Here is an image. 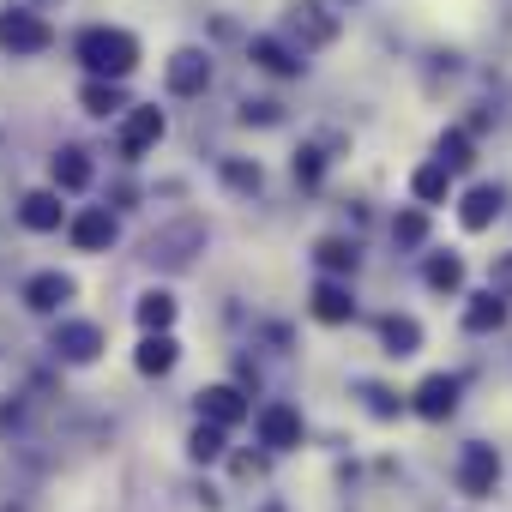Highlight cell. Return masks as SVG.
I'll return each mask as SVG.
<instances>
[{
    "mask_svg": "<svg viewBox=\"0 0 512 512\" xmlns=\"http://www.w3.org/2000/svg\"><path fill=\"white\" fill-rule=\"evenodd\" d=\"M290 31L302 37V55H308V49H320V43L338 37V19L320 7V0H296V7H290Z\"/></svg>",
    "mask_w": 512,
    "mask_h": 512,
    "instance_id": "cell-6",
    "label": "cell"
},
{
    "mask_svg": "<svg viewBox=\"0 0 512 512\" xmlns=\"http://www.w3.org/2000/svg\"><path fill=\"white\" fill-rule=\"evenodd\" d=\"M314 260H320L326 272H356V241H344V235H326V241L314 247Z\"/></svg>",
    "mask_w": 512,
    "mask_h": 512,
    "instance_id": "cell-26",
    "label": "cell"
},
{
    "mask_svg": "<svg viewBox=\"0 0 512 512\" xmlns=\"http://www.w3.org/2000/svg\"><path fill=\"white\" fill-rule=\"evenodd\" d=\"M61 302H73V278H61V272H37V278L25 284V308H37V314H55Z\"/></svg>",
    "mask_w": 512,
    "mask_h": 512,
    "instance_id": "cell-15",
    "label": "cell"
},
{
    "mask_svg": "<svg viewBox=\"0 0 512 512\" xmlns=\"http://www.w3.org/2000/svg\"><path fill=\"white\" fill-rule=\"evenodd\" d=\"M320 175H326V157H320L314 145H302V151H296V181H302V187H320Z\"/></svg>",
    "mask_w": 512,
    "mask_h": 512,
    "instance_id": "cell-30",
    "label": "cell"
},
{
    "mask_svg": "<svg viewBox=\"0 0 512 512\" xmlns=\"http://www.w3.org/2000/svg\"><path fill=\"white\" fill-rule=\"evenodd\" d=\"M500 217V187H470L464 199H458V223L476 235V229H488Z\"/></svg>",
    "mask_w": 512,
    "mask_h": 512,
    "instance_id": "cell-16",
    "label": "cell"
},
{
    "mask_svg": "<svg viewBox=\"0 0 512 512\" xmlns=\"http://www.w3.org/2000/svg\"><path fill=\"white\" fill-rule=\"evenodd\" d=\"M223 181H229L235 193H260V181H266V175H260V163H241V157H229V163H223Z\"/></svg>",
    "mask_w": 512,
    "mask_h": 512,
    "instance_id": "cell-29",
    "label": "cell"
},
{
    "mask_svg": "<svg viewBox=\"0 0 512 512\" xmlns=\"http://www.w3.org/2000/svg\"><path fill=\"white\" fill-rule=\"evenodd\" d=\"M199 416L217 422V428H235V422H247V398L235 386H205L199 392Z\"/></svg>",
    "mask_w": 512,
    "mask_h": 512,
    "instance_id": "cell-10",
    "label": "cell"
},
{
    "mask_svg": "<svg viewBox=\"0 0 512 512\" xmlns=\"http://www.w3.org/2000/svg\"><path fill=\"white\" fill-rule=\"evenodd\" d=\"M253 67L272 73V79H296L302 73V55L290 43H278V37H253Z\"/></svg>",
    "mask_w": 512,
    "mask_h": 512,
    "instance_id": "cell-13",
    "label": "cell"
},
{
    "mask_svg": "<svg viewBox=\"0 0 512 512\" xmlns=\"http://www.w3.org/2000/svg\"><path fill=\"white\" fill-rule=\"evenodd\" d=\"M241 121H278V103H247Z\"/></svg>",
    "mask_w": 512,
    "mask_h": 512,
    "instance_id": "cell-32",
    "label": "cell"
},
{
    "mask_svg": "<svg viewBox=\"0 0 512 512\" xmlns=\"http://www.w3.org/2000/svg\"><path fill=\"white\" fill-rule=\"evenodd\" d=\"M494 482H500V458H494V446H464V458H458V488H464L470 500H488Z\"/></svg>",
    "mask_w": 512,
    "mask_h": 512,
    "instance_id": "cell-5",
    "label": "cell"
},
{
    "mask_svg": "<svg viewBox=\"0 0 512 512\" xmlns=\"http://www.w3.org/2000/svg\"><path fill=\"white\" fill-rule=\"evenodd\" d=\"M97 350H103V332L91 320H67L55 332V356H67V362H97Z\"/></svg>",
    "mask_w": 512,
    "mask_h": 512,
    "instance_id": "cell-9",
    "label": "cell"
},
{
    "mask_svg": "<svg viewBox=\"0 0 512 512\" xmlns=\"http://www.w3.org/2000/svg\"><path fill=\"white\" fill-rule=\"evenodd\" d=\"M392 241L398 247H422L428 241V211H398L392 217Z\"/></svg>",
    "mask_w": 512,
    "mask_h": 512,
    "instance_id": "cell-27",
    "label": "cell"
},
{
    "mask_svg": "<svg viewBox=\"0 0 512 512\" xmlns=\"http://www.w3.org/2000/svg\"><path fill=\"white\" fill-rule=\"evenodd\" d=\"M350 314H356V302H350V290L326 278V284L314 290V320H320V326H344Z\"/></svg>",
    "mask_w": 512,
    "mask_h": 512,
    "instance_id": "cell-21",
    "label": "cell"
},
{
    "mask_svg": "<svg viewBox=\"0 0 512 512\" xmlns=\"http://www.w3.org/2000/svg\"><path fill=\"white\" fill-rule=\"evenodd\" d=\"M458 284H464V260H458V253H434V260H428V290L452 296Z\"/></svg>",
    "mask_w": 512,
    "mask_h": 512,
    "instance_id": "cell-25",
    "label": "cell"
},
{
    "mask_svg": "<svg viewBox=\"0 0 512 512\" xmlns=\"http://www.w3.org/2000/svg\"><path fill=\"white\" fill-rule=\"evenodd\" d=\"M211 85V55L205 49H175L169 67H163V91L169 97H205Z\"/></svg>",
    "mask_w": 512,
    "mask_h": 512,
    "instance_id": "cell-3",
    "label": "cell"
},
{
    "mask_svg": "<svg viewBox=\"0 0 512 512\" xmlns=\"http://www.w3.org/2000/svg\"><path fill=\"white\" fill-rule=\"evenodd\" d=\"M272 512H278V506H272Z\"/></svg>",
    "mask_w": 512,
    "mask_h": 512,
    "instance_id": "cell-33",
    "label": "cell"
},
{
    "mask_svg": "<svg viewBox=\"0 0 512 512\" xmlns=\"http://www.w3.org/2000/svg\"><path fill=\"white\" fill-rule=\"evenodd\" d=\"M494 290L512 302V253H506V260H494Z\"/></svg>",
    "mask_w": 512,
    "mask_h": 512,
    "instance_id": "cell-31",
    "label": "cell"
},
{
    "mask_svg": "<svg viewBox=\"0 0 512 512\" xmlns=\"http://www.w3.org/2000/svg\"><path fill=\"white\" fill-rule=\"evenodd\" d=\"M67 235H73L79 253H103V247L115 241V217H109L103 205H91V211H79V217L67 223Z\"/></svg>",
    "mask_w": 512,
    "mask_h": 512,
    "instance_id": "cell-7",
    "label": "cell"
},
{
    "mask_svg": "<svg viewBox=\"0 0 512 512\" xmlns=\"http://www.w3.org/2000/svg\"><path fill=\"white\" fill-rule=\"evenodd\" d=\"M73 55L85 61L91 79H127L139 67V37L121 31V25H85L79 43H73Z\"/></svg>",
    "mask_w": 512,
    "mask_h": 512,
    "instance_id": "cell-1",
    "label": "cell"
},
{
    "mask_svg": "<svg viewBox=\"0 0 512 512\" xmlns=\"http://www.w3.org/2000/svg\"><path fill=\"white\" fill-rule=\"evenodd\" d=\"M49 181H55V193H85V187H91V157H85L79 145L55 151V163H49Z\"/></svg>",
    "mask_w": 512,
    "mask_h": 512,
    "instance_id": "cell-12",
    "label": "cell"
},
{
    "mask_svg": "<svg viewBox=\"0 0 512 512\" xmlns=\"http://www.w3.org/2000/svg\"><path fill=\"white\" fill-rule=\"evenodd\" d=\"M380 338H386V350H392V356H416V350H422V326H416L410 314L380 320Z\"/></svg>",
    "mask_w": 512,
    "mask_h": 512,
    "instance_id": "cell-23",
    "label": "cell"
},
{
    "mask_svg": "<svg viewBox=\"0 0 512 512\" xmlns=\"http://www.w3.org/2000/svg\"><path fill=\"white\" fill-rule=\"evenodd\" d=\"M163 127H169V121H163V109H157V103L127 109V121H121V157H127V163H133V157H145V151L163 139Z\"/></svg>",
    "mask_w": 512,
    "mask_h": 512,
    "instance_id": "cell-4",
    "label": "cell"
},
{
    "mask_svg": "<svg viewBox=\"0 0 512 512\" xmlns=\"http://www.w3.org/2000/svg\"><path fill=\"white\" fill-rule=\"evenodd\" d=\"M175 356H181V344H175L169 332H145V344H139L133 368H139V374H169V368H175Z\"/></svg>",
    "mask_w": 512,
    "mask_h": 512,
    "instance_id": "cell-18",
    "label": "cell"
},
{
    "mask_svg": "<svg viewBox=\"0 0 512 512\" xmlns=\"http://www.w3.org/2000/svg\"><path fill=\"white\" fill-rule=\"evenodd\" d=\"M139 326H145V332H169V326H175V296H169V290L139 296Z\"/></svg>",
    "mask_w": 512,
    "mask_h": 512,
    "instance_id": "cell-24",
    "label": "cell"
},
{
    "mask_svg": "<svg viewBox=\"0 0 512 512\" xmlns=\"http://www.w3.org/2000/svg\"><path fill=\"white\" fill-rule=\"evenodd\" d=\"M61 193L55 187H43V193H25V205H19V223L25 229H37V235H49V229H61Z\"/></svg>",
    "mask_w": 512,
    "mask_h": 512,
    "instance_id": "cell-14",
    "label": "cell"
},
{
    "mask_svg": "<svg viewBox=\"0 0 512 512\" xmlns=\"http://www.w3.org/2000/svg\"><path fill=\"white\" fill-rule=\"evenodd\" d=\"M500 326H506V296H500V290L470 296V308H464V332H500Z\"/></svg>",
    "mask_w": 512,
    "mask_h": 512,
    "instance_id": "cell-17",
    "label": "cell"
},
{
    "mask_svg": "<svg viewBox=\"0 0 512 512\" xmlns=\"http://www.w3.org/2000/svg\"><path fill=\"white\" fill-rule=\"evenodd\" d=\"M187 452H193L199 464L223 458V428H217V422H199V428H193V440H187Z\"/></svg>",
    "mask_w": 512,
    "mask_h": 512,
    "instance_id": "cell-28",
    "label": "cell"
},
{
    "mask_svg": "<svg viewBox=\"0 0 512 512\" xmlns=\"http://www.w3.org/2000/svg\"><path fill=\"white\" fill-rule=\"evenodd\" d=\"M49 43H55V31H49L43 13H31V7H7V13H0V49H7L13 61L19 55H43Z\"/></svg>",
    "mask_w": 512,
    "mask_h": 512,
    "instance_id": "cell-2",
    "label": "cell"
},
{
    "mask_svg": "<svg viewBox=\"0 0 512 512\" xmlns=\"http://www.w3.org/2000/svg\"><path fill=\"white\" fill-rule=\"evenodd\" d=\"M410 193H416L422 205H446V199H452V169H446V163H422V169L410 175Z\"/></svg>",
    "mask_w": 512,
    "mask_h": 512,
    "instance_id": "cell-20",
    "label": "cell"
},
{
    "mask_svg": "<svg viewBox=\"0 0 512 512\" xmlns=\"http://www.w3.org/2000/svg\"><path fill=\"white\" fill-rule=\"evenodd\" d=\"M79 103H85V115H121V109H127L121 79H85V85H79Z\"/></svg>",
    "mask_w": 512,
    "mask_h": 512,
    "instance_id": "cell-19",
    "label": "cell"
},
{
    "mask_svg": "<svg viewBox=\"0 0 512 512\" xmlns=\"http://www.w3.org/2000/svg\"><path fill=\"white\" fill-rule=\"evenodd\" d=\"M260 440H266L272 452H290V446H302V416H296L290 404H272V410H260Z\"/></svg>",
    "mask_w": 512,
    "mask_h": 512,
    "instance_id": "cell-11",
    "label": "cell"
},
{
    "mask_svg": "<svg viewBox=\"0 0 512 512\" xmlns=\"http://www.w3.org/2000/svg\"><path fill=\"white\" fill-rule=\"evenodd\" d=\"M452 410H458V380H452V374H428V380L416 386V416L446 422Z\"/></svg>",
    "mask_w": 512,
    "mask_h": 512,
    "instance_id": "cell-8",
    "label": "cell"
},
{
    "mask_svg": "<svg viewBox=\"0 0 512 512\" xmlns=\"http://www.w3.org/2000/svg\"><path fill=\"white\" fill-rule=\"evenodd\" d=\"M434 163H446L452 175H458V169H470V163H476L470 133H464V127H446V133H440V145H434Z\"/></svg>",
    "mask_w": 512,
    "mask_h": 512,
    "instance_id": "cell-22",
    "label": "cell"
}]
</instances>
